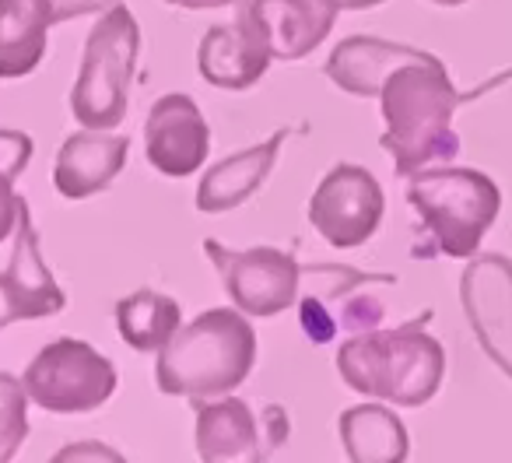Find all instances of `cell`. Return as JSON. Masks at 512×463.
Wrapping results in <instances>:
<instances>
[{
	"mask_svg": "<svg viewBox=\"0 0 512 463\" xmlns=\"http://www.w3.org/2000/svg\"><path fill=\"white\" fill-rule=\"evenodd\" d=\"M467 95L456 92L439 57L400 64L379 92V113L386 120L383 148L393 158V172L411 179L414 172L446 165L460 155L453 130L456 106Z\"/></svg>",
	"mask_w": 512,
	"mask_h": 463,
	"instance_id": "1",
	"label": "cell"
},
{
	"mask_svg": "<svg viewBox=\"0 0 512 463\" xmlns=\"http://www.w3.org/2000/svg\"><path fill=\"white\" fill-rule=\"evenodd\" d=\"M256 330L235 309H207L165 341L155 362L165 397L214 400L239 390L256 365Z\"/></svg>",
	"mask_w": 512,
	"mask_h": 463,
	"instance_id": "2",
	"label": "cell"
},
{
	"mask_svg": "<svg viewBox=\"0 0 512 463\" xmlns=\"http://www.w3.org/2000/svg\"><path fill=\"white\" fill-rule=\"evenodd\" d=\"M428 316L397 330H362L341 341L337 372L355 393L390 400L397 407H421L439 393L446 376V351L428 334Z\"/></svg>",
	"mask_w": 512,
	"mask_h": 463,
	"instance_id": "3",
	"label": "cell"
},
{
	"mask_svg": "<svg viewBox=\"0 0 512 463\" xmlns=\"http://www.w3.org/2000/svg\"><path fill=\"white\" fill-rule=\"evenodd\" d=\"M407 204L428 236L414 257H474L502 211V190L477 169L432 165L411 176Z\"/></svg>",
	"mask_w": 512,
	"mask_h": 463,
	"instance_id": "4",
	"label": "cell"
},
{
	"mask_svg": "<svg viewBox=\"0 0 512 463\" xmlns=\"http://www.w3.org/2000/svg\"><path fill=\"white\" fill-rule=\"evenodd\" d=\"M141 53V29L127 4H113L92 25L71 88V113L85 130H113L127 116L130 81Z\"/></svg>",
	"mask_w": 512,
	"mask_h": 463,
	"instance_id": "5",
	"label": "cell"
},
{
	"mask_svg": "<svg viewBox=\"0 0 512 463\" xmlns=\"http://www.w3.org/2000/svg\"><path fill=\"white\" fill-rule=\"evenodd\" d=\"M22 386L32 404L50 414H88L113 397L120 386V372L92 344L78 337H60L32 358Z\"/></svg>",
	"mask_w": 512,
	"mask_h": 463,
	"instance_id": "6",
	"label": "cell"
},
{
	"mask_svg": "<svg viewBox=\"0 0 512 463\" xmlns=\"http://www.w3.org/2000/svg\"><path fill=\"white\" fill-rule=\"evenodd\" d=\"M204 253L221 278V288L249 316H278L299 302L302 267L292 253L274 246L228 250L218 239H204Z\"/></svg>",
	"mask_w": 512,
	"mask_h": 463,
	"instance_id": "7",
	"label": "cell"
},
{
	"mask_svg": "<svg viewBox=\"0 0 512 463\" xmlns=\"http://www.w3.org/2000/svg\"><path fill=\"white\" fill-rule=\"evenodd\" d=\"M302 274L313 278L309 292L299 302V323L306 330L309 341L330 344L337 334H362L383 323V302L365 295L362 288L376 285H393V274H362L351 267H302Z\"/></svg>",
	"mask_w": 512,
	"mask_h": 463,
	"instance_id": "8",
	"label": "cell"
},
{
	"mask_svg": "<svg viewBox=\"0 0 512 463\" xmlns=\"http://www.w3.org/2000/svg\"><path fill=\"white\" fill-rule=\"evenodd\" d=\"M386 211L379 179L362 165L341 162L320 179L309 197V225L334 250H358L376 236Z\"/></svg>",
	"mask_w": 512,
	"mask_h": 463,
	"instance_id": "9",
	"label": "cell"
},
{
	"mask_svg": "<svg viewBox=\"0 0 512 463\" xmlns=\"http://www.w3.org/2000/svg\"><path fill=\"white\" fill-rule=\"evenodd\" d=\"M193 439H197V456L207 463H256L288 439V414L281 407H267V418H256L253 407L232 393L197 400Z\"/></svg>",
	"mask_w": 512,
	"mask_h": 463,
	"instance_id": "10",
	"label": "cell"
},
{
	"mask_svg": "<svg viewBox=\"0 0 512 463\" xmlns=\"http://www.w3.org/2000/svg\"><path fill=\"white\" fill-rule=\"evenodd\" d=\"M337 15V0H235V25L285 64L320 50Z\"/></svg>",
	"mask_w": 512,
	"mask_h": 463,
	"instance_id": "11",
	"label": "cell"
},
{
	"mask_svg": "<svg viewBox=\"0 0 512 463\" xmlns=\"http://www.w3.org/2000/svg\"><path fill=\"white\" fill-rule=\"evenodd\" d=\"M460 302L484 355L512 379V260L481 253L460 274Z\"/></svg>",
	"mask_w": 512,
	"mask_h": 463,
	"instance_id": "12",
	"label": "cell"
},
{
	"mask_svg": "<svg viewBox=\"0 0 512 463\" xmlns=\"http://www.w3.org/2000/svg\"><path fill=\"white\" fill-rule=\"evenodd\" d=\"M67 309V295L39 253V232L32 225L29 204H18L15 253L8 271H0V330L18 320H43Z\"/></svg>",
	"mask_w": 512,
	"mask_h": 463,
	"instance_id": "13",
	"label": "cell"
},
{
	"mask_svg": "<svg viewBox=\"0 0 512 463\" xmlns=\"http://www.w3.org/2000/svg\"><path fill=\"white\" fill-rule=\"evenodd\" d=\"M144 155L162 176L186 179L211 155V127L200 106L183 92L162 95L144 120Z\"/></svg>",
	"mask_w": 512,
	"mask_h": 463,
	"instance_id": "14",
	"label": "cell"
},
{
	"mask_svg": "<svg viewBox=\"0 0 512 463\" xmlns=\"http://www.w3.org/2000/svg\"><path fill=\"white\" fill-rule=\"evenodd\" d=\"M130 155V137L102 134V130H78L57 151L53 162V186L64 200H88L102 193L123 172Z\"/></svg>",
	"mask_w": 512,
	"mask_h": 463,
	"instance_id": "15",
	"label": "cell"
},
{
	"mask_svg": "<svg viewBox=\"0 0 512 463\" xmlns=\"http://www.w3.org/2000/svg\"><path fill=\"white\" fill-rule=\"evenodd\" d=\"M428 57H435V53L390 43V39H379V36H348L334 46L330 60L323 64V74L341 92L358 95V99H379L383 81L400 64H414V60H428Z\"/></svg>",
	"mask_w": 512,
	"mask_h": 463,
	"instance_id": "16",
	"label": "cell"
},
{
	"mask_svg": "<svg viewBox=\"0 0 512 463\" xmlns=\"http://www.w3.org/2000/svg\"><path fill=\"white\" fill-rule=\"evenodd\" d=\"M285 137H288L285 130H278V134H271L264 144L235 151V155L221 158L218 165H211V169L204 172V179H200L197 197H193L197 211L225 214V211H232V207L246 204V200L267 183L274 165H278V151H281V144H285Z\"/></svg>",
	"mask_w": 512,
	"mask_h": 463,
	"instance_id": "17",
	"label": "cell"
},
{
	"mask_svg": "<svg viewBox=\"0 0 512 463\" xmlns=\"http://www.w3.org/2000/svg\"><path fill=\"white\" fill-rule=\"evenodd\" d=\"M271 53L256 46L239 25H211L197 46V71L207 85L225 92H246L264 78Z\"/></svg>",
	"mask_w": 512,
	"mask_h": 463,
	"instance_id": "18",
	"label": "cell"
},
{
	"mask_svg": "<svg viewBox=\"0 0 512 463\" xmlns=\"http://www.w3.org/2000/svg\"><path fill=\"white\" fill-rule=\"evenodd\" d=\"M50 0H0V81L29 78L46 57Z\"/></svg>",
	"mask_w": 512,
	"mask_h": 463,
	"instance_id": "19",
	"label": "cell"
},
{
	"mask_svg": "<svg viewBox=\"0 0 512 463\" xmlns=\"http://www.w3.org/2000/svg\"><path fill=\"white\" fill-rule=\"evenodd\" d=\"M337 432L351 463H404L411 453L404 421L383 404H358L341 411Z\"/></svg>",
	"mask_w": 512,
	"mask_h": 463,
	"instance_id": "20",
	"label": "cell"
},
{
	"mask_svg": "<svg viewBox=\"0 0 512 463\" xmlns=\"http://www.w3.org/2000/svg\"><path fill=\"white\" fill-rule=\"evenodd\" d=\"M113 316H116L120 337L134 351H162L165 341H169L179 330V323H183L179 302L155 292V288H141V292L120 299Z\"/></svg>",
	"mask_w": 512,
	"mask_h": 463,
	"instance_id": "21",
	"label": "cell"
},
{
	"mask_svg": "<svg viewBox=\"0 0 512 463\" xmlns=\"http://www.w3.org/2000/svg\"><path fill=\"white\" fill-rule=\"evenodd\" d=\"M32 137L22 130H0V243L15 232L18 225V204L22 197L15 193L18 176L25 172L32 158Z\"/></svg>",
	"mask_w": 512,
	"mask_h": 463,
	"instance_id": "22",
	"label": "cell"
},
{
	"mask_svg": "<svg viewBox=\"0 0 512 463\" xmlns=\"http://www.w3.org/2000/svg\"><path fill=\"white\" fill-rule=\"evenodd\" d=\"M25 439H29V393L22 379L0 372V463L15 460Z\"/></svg>",
	"mask_w": 512,
	"mask_h": 463,
	"instance_id": "23",
	"label": "cell"
},
{
	"mask_svg": "<svg viewBox=\"0 0 512 463\" xmlns=\"http://www.w3.org/2000/svg\"><path fill=\"white\" fill-rule=\"evenodd\" d=\"M50 4H53V25H64V22H71V18L109 11L113 4H120V0H50Z\"/></svg>",
	"mask_w": 512,
	"mask_h": 463,
	"instance_id": "24",
	"label": "cell"
},
{
	"mask_svg": "<svg viewBox=\"0 0 512 463\" xmlns=\"http://www.w3.org/2000/svg\"><path fill=\"white\" fill-rule=\"evenodd\" d=\"M165 4H176V8L186 11H214V8H228L235 0H165Z\"/></svg>",
	"mask_w": 512,
	"mask_h": 463,
	"instance_id": "25",
	"label": "cell"
},
{
	"mask_svg": "<svg viewBox=\"0 0 512 463\" xmlns=\"http://www.w3.org/2000/svg\"><path fill=\"white\" fill-rule=\"evenodd\" d=\"M337 4H341V11H365V8H379L386 0H337Z\"/></svg>",
	"mask_w": 512,
	"mask_h": 463,
	"instance_id": "26",
	"label": "cell"
},
{
	"mask_svg": "<svg viewBox=\"0 0 512 463\" xmlns=\"http://www.w3.org/2000/svg\"><path fill=\"white\" fill-rule=\"evenodd\" d=\"M432 4H442V8H460V4H467V0H432Z\"/></svg>",
	"mask_w": 512,
	"mask_h": 463,
	"instance_id": "27",
	"label": "cell"
}]
</instances>
